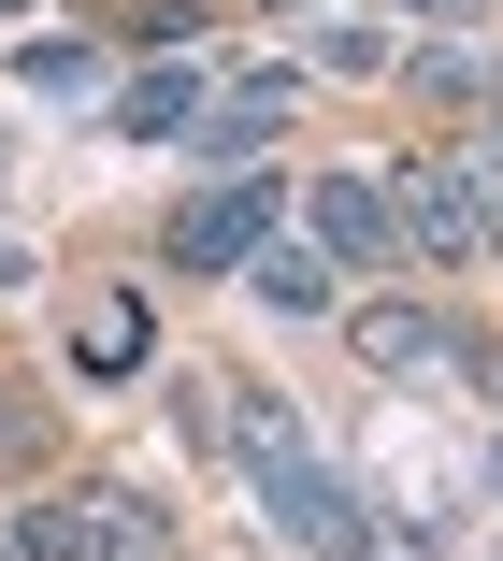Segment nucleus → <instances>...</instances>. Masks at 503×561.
Wrapping results in <instances>:
<instances>
[{"label": "nucleus", "instance_id": "nucleus-1", "mask_svg": "<svg viewBox=\"0 0 503 561\" xmlns=\"http://www.w3.org/2000/svg\"><path fill=\"white\" fill-rule=\"evenodd\" d=\"M216 417H230V461L260 476V504H274V533H288V547H317V561H374V547H389V533H374V504L317 461V432H302L274 389L216 375Z\"/></svg>", "mask_w": 503, "mask_h": 561}, {"label": "nucleus", "instance_id": "nucleus-2", "mask_svg": "<svg viewBox=\"0 0 503 561\" xmlns=\"http://www.w3.org/2000/svg\"><path fill=\"white\" fill-rule=\"evenodd\" d=\"M15 561H173V518H159L145 490L87 476V490H44V504L15 518Z\"/></svg>", "mask_w": 503, "mask_h": 561}, {"label": "nucleus", "instance_id": "nucleus-3", "mask_svg": "<svg viewBox=\"0 0 503 561\" xmlns=\"http://www.w3.org/2000/svg\"><path fill=\"white\" fill-rule=\"evenodd\" d=\"M274 202H288L274 173H244V159H230L202 202H173V231H159V245H173V274H244V245L274 231Z\"/></svg>", "mask_w": 503, "mask_h": 561}, {"label": "nucleus", "instance_id": "nucleus-4", "mask_svg": "<svg viewBox=\"0 0 503 561\" xmlns=\"http://www.w3.org/2000/svg\"><path fill=\"white\" fill-rule=\"evenodd\" d=\"M345 346L389 375V389H446L475 346H460V317L446 302H345Z\"/></svg>", "mask_w": 503, "mask_h": 561}, {"label": "nucleus", "instance_id": "nucleus-5", "mask_svg": "<svg viewBox=\"0 0 503 561\" xmlns=\"http://www.w3.org/2000/svg\"><path fill=\"white\" fill-rule=\"evenodd\" d=\"M288 101H302V72H230V87H202V116H187V145L230 173V159H260L274 130H288Z\"/></svg>", "mask_w": 503, "mask_h": 561}, {"label": "nucleus", "instance_id": "nucleus-6", "mask_svg": "<svg viewBox=\"0 0 503 561\" xmlns=\"http://www.w3.org/2000/svg\"><path fill=\"white\" fill-rule=\"evenodd\" d=\"M302 231H317L331 260H389V245H403L389 173H317V187H302Z\"/></svg>", "mask_w": 503, "mask_h": 561}, {"label": "nucleus", "instance_id": "nucleus-7", "mask_svg": "<svg viewBox=\"0 0 503 561\" xmlns=\"http://www.w3.org/2000/svg\"><path fill=\"white\" fill-rule=\"evenodd\" d=\"M389 187H403L389 216H403L418 260H475V187H460V159H418V173H389Z\"/></svg>", "mask_w": 503, "mask_h": 561}, {"label": "nucleus", "instance_id": "nucleus-8", "mask_svg": "<svg viewBox=\"0 0 503 561\" xmlns=\"http://www.w3.org/2000/svg\"><path fill=\"white\" fill-rule=\"evenodd\" d=\"M244 288H260L274 317H331V302H345V260H331V245H274V231H260V245H244Z\"/></svg>", "mask_w": 503, "mask_h": 561}, {"label": "nucleus", "instance_id": "nucleus-9", "mask_svg": "<svg viewBox=\"0 0 503 561\" xmlns=\"http://www.w3.org/2000/svg\"><path fill=\"white\" fill-rule=\"evenodd\" d=\"M202 87H216V72H187V58H159V72H130V87H115V130H130V145H173V130L202 116Z\"/></svg>", "mask_w": 503, "mask_h": 561}, {"label": "nucleus", "instance_id": "nucleus-10", "mask_svg": "<svg viewBox=\"0 0 503 561\" xmlns=\"http://www.w3.org/2000/svg\"><path fill=\"white\" fill-rule=\"evenodd\" d=\"M374 533L446 547V533H460V476H446V461H403V476H389V504H374Z\"/></svg>", "mask_w": 503, "mask_h": 561}, {"label": "nucleus", "instance_id": "nucleus-11", "mask_svg": "<svg viewBox=\"0 0 503 561\" xmlns=\"http://www.w3.org/2000/svg\"><path fill=\"white\" fill-rule=\"evenodd\" d=\"M145 346H159V331H145V302H130V288H87L72 360H87V375H145Z\"/></svg>", "mask_w": 503, "mask_h": 561}, {"label": "nucleus", "instance_id": "nucleus-12", "mask_svg": "<svg viewBox=\"0 0 503 561\" xmlns=\"http://www.w3.org/2000/svg\"><path fill=\"white\" fill-rule=\"evenodd\" d=\"M288 30H302V58H317V72H374V58H389L359 15H331V0H288Z\"/></svg>", "mask_w": 503, "mask_h": 561}, {"label": "nucleus", "instance_id": "nucleus-13", "mask_svg": "<svg viewBox=\"0 0 503 561\" xmlns=\"http://www.w3.org/2000/svg\"><path fill=\"white\" fill-rule=\"evenodd\" d=\"M403 72H418L432 101H489V58H475V30H432V44H418Z\"/></svg>", "mask_w": 503, "mask_h": 561}, {"label": "nucleus", "instance_id": "nucleus-14", "mask_svg": "<svg viewBox=\"0 0 503 561\" xmlns=\"http://www.w3.org/2000/svg\"><path fill=\"white\" fill-rule=\"evenodd\" d=\"M460 187H475V260H503V145H460Z\"/></svg>", "mask_w": 503, "mask_h": 561}, {"label": "nucleus", "instance_id": "nucleus-15", "mask_svg": "<svg viewBox=\"0 0 503 561\" xmlns=\"http://www.w3.org/2000/svg\"><path fill=\"white\" fill-rule=\"evenodd\" d=\"M15 72H30V87H44V101H87V87H101V44H30V58H15Z\"/></svg>", "mask_w": 503, "mask_h": 561}, {"label": "nucleus", "instance_id": "nucleus-16", "mask_svg": "<svg viewBox=\"0 0 503 561\" xmlns=\"http://www.w3.org/2000/svg\"><path fill=\"white\" fill-rule=\"evenodd\" d=\"M44 432H58L44 389H30V375H0V461H44Z\"/></svg>", "mask_w": 503, "mask_h": 561}, {"label": "nucleus", "instance_id": "nucleus-17", "mask_svg": "<svg viewBox=\"0 0 503 561\" xmlns=\"http://www.w3.org/2000/svg\"><path fill=\"white\" fill-rule=\"evenodd\" d=\"M403 15H418V30H475V15H489V0H403Z\"/></svg>", "mask_w": 503, "mask_h": 561}, {"label": "nucleus", "instance_id": "nucleus-18", "mask_svg": "<svg viewBox=\"0 0 503 561\" xmlns=\"http://www.w3.org/2000/svg\"><path fill=\"white\" fill-rule=\"evenodd\" d=\"M489 145H503V58H489Z\"/></svg>", "mask_w": 503, "mask_h": 561}, {"label": "nucleus", "instance_id": "nucleus-19", "mask_svg": "<svg viewBox=\"0 0 503 561\" xmlns=\"http://www.w3.org/2000/svg\"><path fill=\"white\" fill-rule=\"evenodd\" d=\"M489 504H503V446H489Z\"/></svg>", "mask_w": 503, "mask_h": 561}, {"label": "nucleus", "instance_id": "nucleus-20", "mask_svg": "<svg viewBox=\"0 0 503 561\" xmlns=\"http://www.w3.org/2000/svg\"><path fill=\"white\" fill-rule=\"evenodd\" d=\"M15 15H30V0H0V30H15Z\"/></svg>", "mask_w": 503, "mask_h": 561}, {"label": "nucleus", "instance_id": "nucleus-21", "mask_svg": "<svg viewBox=\"0 0 503 561\" xmlns=\"http://www.w3.org/2000/svg\"><path fill=\"white\" fill-rule=\"evenodd\" d=\"M0 187H15V145H0Z\"/></svg>", "mask_w": 503, "mask_h": 561}, {"label": "nucleus", "instance_id": "nucleus-22", "mask_svg": "<svg viewBox=\"0 0 503 561\" xmlns=\"http://www.w3.org/2000/svg\"><path fill=\"white\" fill-rule=\"evenodd\" d=\"M0 561H15V547H0Z\"/></svg>", "mask_w": 503, "mask_h": 561}]
</instances>
